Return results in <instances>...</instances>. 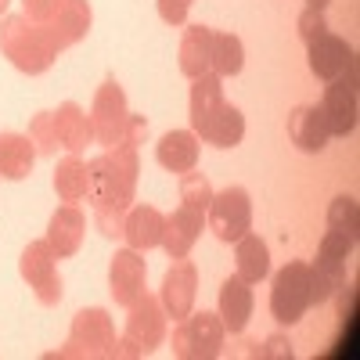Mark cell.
Wrapping results in <instances>:
<instances>
[{
    "label": "cell",
    "mask_w": 360,
    "mask_h": 360,
    "mask_svg": "<svg viewBox=\"0 0 360 360\" xmlns=\"http://www.w3.org/2000/svg\"><path fill=\"white\" fill-rule=\"evenodd\" d=\"M310 307V263L295 259L288 266H281L270 285V314L278 324H295L303 321Z\"/></svg>",
    "instance_id": "cell-1"
},
{
    "label": "cell",
    "mask_w": 360,
    "mask_h": 360,
    "mask_svg": "<svg viewBox=\"0 0 360 360\" xmlns=\"http://www.w3.org/2000/svg\"><path fill=\"white\" fill-rule=\"evenodd\" d=\"M224 346V321L217 314H191L180 332L173 335V353L176 356H198V360H213L220 356Z\"/></svg>",
    "instance_id": "cell-2"
},
{
    "label": "cell",
    "mask_w": 360,
    "mask_h": 360,
    "mask_svg": "<svg viewBox=\"0 0 360 360\" xmlns=\"http://www.w3.org/2000/svg\"><path fill=\"white\" fill-rule=\"evenodd\" d=\"M209 227L220 242H238L252 227V202L245 188H227L209 202Z\"/></svg>",
    "instance_id": "cell-3"
},
{
    "label": "cell",
    "mask_w": 360,
    "mask_h": 360,
    "mask_svg": "<svg viewBox=\"0 0 360 360\" xmlns=\"http://www.w3.org/2000/svg\"><path fill=\"white\" fill-rule=\"evenodd\" d=\"M307 54H310V72H314L317 79H324V83L339 79V76L356 62V58H353V47H349L342 37L328 33V29L307 44Z\"/></svg>",
    "instance_id": "cell-4"
},
{
    "label": "cell",
    "mask_w": 360,
    "mask_h": 360,
    "mask_svg": "<svg viewBox=\"0 0 360 360\" xmlns=\"http://www.w3.org/2000/svg\"><path fill=\"white\" fill-rule=\"evenodd\" d=\"M321 115H324V127L332 137H349L356 130V86L332 79L324 90Z\"/></svg>",
    "instance_id": "cell-5"
},
{
    "label": "cell",
    "mask_w": 360,
    "mask_h": 360,
    "mask_svg": "<svg viewBox=\"0 0 360 360\" xmlns=\"http://www.w3.org/2000/svg\"><path fill=\"white\" fill-rule=\"evenodd\" d=\"M252 307H256V299H252L249 281H242V278L234 274V278H227L220 285V321H224V332L242 335L245 328H249Z\"/></svg>",
    "instance_id": "cell-6"
},
{
    "label": "cell",
    "mask_w": 360,
    "mask_h": 360,
    "mask_svg": "<svg viewBox=\"0 0 360 360\" xmlns=\"http://www.w3.org/2000/svg\"><path fill=\"white\" fill-rule=\"evenodd\" d=\"M288 137H292V144L299 148V152H310V155L324 152L332 134H328V127H324L321 105H299L288 115Z\"/></svg>",
    "instance_id": "cell-7"
},
{
    "label": "cell",
    "mask_w": 360,
    "mask_h": 360,
    "mask_svg": "<svg viewBox=\"0 0 360 360\" xmlns=\"http://www.w3.org/2000/svg\"><path fill=\"white\" fill-rule=\"evenodd\" d=\"M22 274L25 281L40 292L44 303H54L58 295H62V285L54 278V259H51V242H37L29 245L25 256H22Z\"/></svg>",
    "instance_id": "cell-8"
},
{
    "label": "cell",
    "mask_w": 360,
    "mask_h": 360,
    "mask_svg": "<svg viewBox=\"0 0 360 360\" xmlns=\"http://www.w3.org/2000/svg\"><path fill=\"white\" fill-rule=\"evenodd\" d=\"M202 141H209V144H217V148H234L238 141L245 137V115L238 112L234 105H220L213 115L205 119V123L195 130Z\"/></svg>",
    "instance_id": "cell-9"
},
{
    "label": "cell",
    "mask_w": 360,
    "mask_h": 360,
    "mask_svg": "<svg viewBox=\"0 0 360 360\" xmlns=\"http://www.w3.org/2000/svg\"><path fill=\"white\" fill-rule=\"evenodd\" d=\"M144 288V259L127 249V252H115L112 256V295L119 299L123 307H130L134 299Z\"/></svg>",
    "instance_id": "cell-10"
},
{
    "label": "cell",
    "mask_w": 360,
    "mask_h": 360,
    "mask_svg": "<svg viewBox=\"0 0 360 360\" xmlns=\"http://www.w3.org/2000/svg\"><path fill=\"white\" fill-rule=\"evenodd\" d=\"M202 209H195V205H180L176 213L166 220V231H162V245L169 249V256L173 259H180L188 249H191V242L198 238V231H202Z\"/></svg>",
    "instance_id": "cell-11"
},
{
    "label": "cell",
    "mask_w": 360,
    "mask_h": 360,
    "mask_svg": "<svg viewBox=\"0 0 360 360\" xmlns=\"http://www.w3.org/2000/svg\"><path fill=\"white\" fill-rule=\"evenodd\" d=\"M134 314H130V342L137 346V353H152L155 342L162 339V317H159V307L152 299H134Z\"/></svg>",
    "instance_id": "cell-12"
},
{
    "label": "cell",
    "mask_w": 360,
    "mask_h": 360,
    "mask_svg": "<svg viewBox=\"0 0 360 360\" xmlns=\"http://www.w3.org/2000/svg\"><path fill=\"white\" fill-rule=\"evenodd\" d=\"M180 69L191 79H198L213 69V29H205V25L188 29L184 44H180Z\"/></svg>",
    "instance_id": "cell-13"
},
{
    "label": "cell",
    "mask_w": 360,
    "mask_h": 360,
    "mask_svg": "<svg viewBox=\"0 0 360 360\" xmlns=\"http://www.w3.org/2000/svg\"><path fill=\"white\" fill-rule=\"evenodd\" d=\"M155 155H159V162H162L166 169H173V173H191L195 162H198V137H195L191 130H173V134H166V137L159 141Z\"/></svg>",
    "instance_id": "cell-14"
},
{
    "label": "cell",
    "mask_w": 360,
    "mask_h": 360,
    "mask_svg": "<svg viewBox=\"0 0 360 360\" xmlns=\"http://www.w3.org/2000/svg\"><path fill=\"white\" fill-rule=\"evenodd\" d=\"M162 299H166V310L173 321H184L191 310V299H195V270L191 263H173V270L166 274L162 285Z\"/></svg>",
    "instance_id": "cell-15"
},
{
    "label": "cell",
    "mask_w": 360,
    "mask_h": 360,
    "mask_svg": "<svg viewBox=\"0 0 360 360\" xmlns=\"http://www.w3.org/2000/svg\"><path fill=\"white\" fill-rule=\"evenodd\" d=\"M270 274V249L259 234H242L238 238V278L256 285Z\"/></svg>",
    "instance_id": "cell-16"
},
{
    "label": "cell",
    "mask_w": 360,
    "mask_h": 360,
    "mask_svg": "<svg viewBox=\"0 0 360 360\" xmlns=\"http://www.w3.org/2000/svg\"><path fill=\"white\" fill-rule=\"evenodd\" d=\"M162 231H166V217L159 213V209H152V205L134 209L130 220H127V238H130L134 249H155V245H162Z\"/></svg>",
    "instance_id": "cell-17"
},
{
    "label": "cell",
    "mask_w": 360,
    "mask_h": 360,
    "mask_svg": "<svg viewBox=\"0 0 360 360\" xmlns=\"http://www.w3.org/2000/svg\"><path fill=\"white\" fill-rule=\"evenodd\" d=\"M224 105V86H220V76H198L195 86H191V127L198 130L209 115Z\"/></svg>",
    "instance_id": "cell-18"
},
{
    "label": "cell",
    "mask_w": 360,
    "mask_h": 360,
    "mask_svg": "<svg viewBox=\"0 0 360 360\" xmlns=\"http://www.w3.org/2000/svg\"><path fill=\"white\" fill-rule=\"evenodd\" d=\"M245 65V47L234 33H213V76H238Z\"/></svg>",
    "instance_id": "cell-19"
},
{
    "label": "cell",
    "mask_w": 360,
    "mask_h": 360,
    "mask_svg": "<svg viewBox=\"0 0 360 360\" xmlns=\"http://www.w3.org/2000/svg\"><path fill=\"white\" fill-rule=\"evenodd\" d=\"M79 234H83V220L76 209H58L51 220V245L58 249V256H69L79 249Z\"/></svg>",
    "instance_id": "cell-20"
},
{
    "label": "cell",
    "mask_w": 360,
    "mask_h": 360,
    "mask_svg": "<svg viewBox=\"0 0 360 360\" xmlns=\"http://www.w3.org/2000/svg\"><path fill=\"white\" fill-rule=\"evenodd\" d=\"M29 166H33V148H29V141L22 137H0V173L18 180L29 173Z\"/></svg>",
    "instance_id": "cell-21"
},
{
    "label": "cell",
    "mask_w": 360,
    "mask_h": 360,
    "mask_svg": "<svg viewBox=\"0 0 360 360\" xmlns=\"http://www.w3.org/2000/svg\"><path fill=\"white\" fill-rule=\"evenodd\" d=\"M328 231L356 242V198L353 195H339L332 202V209H328Z\"/></svg>",
    "instance_id": "cell-22"
},
{
    "label": "cell",
    "mask_w": 360,
    "mask_h": 360,
    "mask_svg": "<svg viewBox=\"0 0 360 360\" xmlns=\"http://www.w3.org/2000/svg\"><path fill=\"white\" fill-rule=\"evenodd\" d=\"M54 134H58V137H65L72 148H79V141H86V137H90L86 115H79V108H76V105H65V108H62V115L54 119Z\"/></svg>",
    "instance_id": "cell-23"
},
{
    "label": "cell",
    "mask_w": 360,
    "mask_h": 360,
    "mask_svg": "<svg viewBox=\"0 0 360 360\" xmlns=\"http://www.w3.org/2000/svg\"><path fill=\"white\" fill-rule=\"evenodd\" d=\"M86 180H90V176H86V169H83L76 159H69L62 169H58V176H54V188L62 191V198H69V202H72V198L86 195Z\"/></svg>",
    "instance_id": "cell-24"
},
{
    "label": "cell",
    "mask_w": 360,
    "mask_h": 360,
    "mask_svg": "<svg viewBox=\"0 0 360 360\" xmlns=\"http://www.w3.org/2000/svg\"><path fill=\"white\" fill-rule=\"evenodd\" d=\"M209 202H213V188H209V180L202 173H191L184 176V205H195V209H209Z\"/></svg>",
    "instance_id": "cell-25"
},
{
    "label": "cell",
    "mask_w": 360,
    "mask_h": 360,
    "mask_svg": "<svg viewBox=\"0 0 360 360\" xmlns=\"http://www.w3.org/2000/svg\"><path fill=\"white\" fill-rule=\"evenodd\" d=\"M328 29V22H324V11H314V8H307L303 15H299V37H303L307 44L314 40V37H321Z\"/></svg>",
    "instance_id": "cell-26"
},
{
    "label": "cell",
    "mask_w": 360,
    "mask_h": 360,
    "mask_svg": "<svg viewBox=\"0 0 360 360\" xmlns=\"http://www.w3.org/2000/svg\"><path fill=\"white\" fill-rule=\"evenodd\" d=\"M188 8H191V0H159V15L169 22V25H180L188 18Z\"/></svg>",
    "instance_id": "cell-27"
},
{
    "label": "cell",
    "mask_w": 360,
    "mask_h": 360,
    "mask_svg": "<svg viewBox=\"0 0 360 360\" xmlns=\"http://www.w3.org/2000/svg\"><path fill=\"white\" fill-rule=\"evenodd\" d=\"M25 11H33L37 18H51L58 15V0H25Z\"/></svg>",
    "instance_id": "cell-28"
},
{
    "label": "cell",
    "mask_w": 360,
    "mask_h": 360,
    "mask_svg": "<svg viewBox=\"0 0 360 360\" xmlns=\"http://www.w3.org/2000/svg\"><path fill=\"white\" fill-rule=\"evenodd\" d=\"M263 356H292V342L288 339H281V335H274L266 342V349H259Z\"/></svg>",
    "instance_id": "cell-29"
},
{
    "label": "cell",
    "mask_w": 360,
    "mask_h": 360,
    "mask_svg": "<svg viewBox=\"0 0 360 360\" xmlns=\"http://www.w3.org/2000/svg\"><path fill=\"white\" fill-rule=\"evenodd\" d=\"M328 4H332V0H307V8H314V11H324Z\"/></svg>",
    "instance_id": "cell-30"
}]
</instances>
